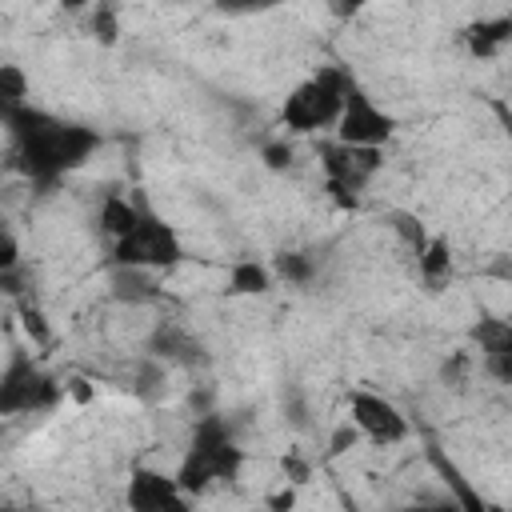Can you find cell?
<instances>
[{"instance_id": "cell-1", "label": "cell", "mask_w": 512, "mask_h": 512, "mask_svg": "<svg viewBox=\"0 0 512 512\" xmlns=\"http://www.w3.org/2000/svg\"><path fill=\"white\" fill-rule=\"evenodd\" d=\"M4 128H8V140H12L16 168L40 188H52L64 172L80 168L100 148L96 128L60 120V116L40 112L32 104L16 108V112H4Z\"/></svg>"}, {"instance_id": "cell-2", "label": "cell", "mask_w": 512, "mask_h": 512, "mask_svg": "<svg viewBox=\"0 0 512 512\" xmlns=\"http://www.w3.org/2000/svg\"><path fill=\"white\" fill-rule=\"evenodd\" d=\"M240 468H244V448L236 444L224 416H200L192 428V440L180 456V468H176L180 488L188 496H204L208 488L236 480Z\"/></svg>"}, {"instance_id": "cell-3", "label": "cell", "mask_w": 512, "mask_h": 512, "mask_svg": "<svg viewBox=\"0 0 512 512\" xmlns=\"http://www.w3.org/2000/svg\"><path fill=\"white\" fill-rule=\"evenodd\" d=\"M348 88H352V76L344 68H316L284 96V108H280L284 128L296 136H316L324 128L336 132Z\"/></svg>"}, {"instance_id": "cell-4", "label": "cell", "mask_w": 512, "mask_h": 512, "mask_svg": "<svg viewBox=\"0 0 512 512\" xmlns=\"http://www.w3.org/2000/svg\"><path fill=\"white\" fill-rule=\"evenodd\" d=\"M180 256H184V244H180L176 228L164 216H156L148 204H144L136 228L112 244L116 268H132V272H164V268L180 264Z\"/></svg>"}, {"instance_id": "cell-5", "label": "cell", "mask_w": 512, "mask_h": 512, "mask_svg": "<svg viewBox=\"0 0 512 512\" xmlns=\"http://www.w3.org/2000/svg\"><path fill=\"white\" fill-rule=\"evenodd\" d=\"M316 156H320V168H324V188L332 192V200L340 208H356L360 204V192L384 168L380 148H352V144H340L336 136L332 140H320Z\"/></svg>"}, {"instance_id": "cell-6", "label": "cell", "mask_w": 512, "mask_h": 512, "mask_svg": "<svg viewBox=\"0 0 512 512\" xmlns=\"http://www.w3.org/2000/svg\"><path fill=\"white\" fill-rule=\"evenodd\" d=\"M64 396V388L56 384V376H48L40 364H32V356L12 352L0 376V412L4 416H24V412H48L56 408Z\"/></svg>"}, {"instance_id": "cell-7", "label": "cell", "mask_w": 512, "mask_h": 512, "mask_svg": "<svg viewBox=\"0 0 512 512\" xmlns=\"http://www.w3.org/2000/svg\"><path fill=\"white\" fill-rule=\"evenodd\" d=\"M392 132H396V116L388 108H380L352 80L348 100H344V112H340V124H336V140L340 144H352V148H380L384 140H392Z\"/></svg>"}, {"instance_id": "cell-8", "label": "cell", "mask_w": 512, "mask_h": 512, "mask_svg": "<svg viewBox=\"0 0 512 512\" xmlns=\"http://www.w3.org/2000/svg\"><path fill=\"white\" fill-rule=\"evenodd\" d=\"M348 416H352V428H356L364 440L380 444V448L404 444L408 432H412V428H408V416H404L388 396L368 392V388H356V392L348 396Z\"/></svg>"}, {"instance_id": "cell-9", "label": "cell", "mask_w": 512, "mask_h": 512, "mask_svg": "<svg viewBox=\"0 0 512 512\" xmlns=\"http://www.w3.org/2000/svg\"><path fill=\"white\" fill-rule=\"evenodd\" d=\"M128 512H192V496L180 488L176 472H160L152 464H136L124 484Z\"/></svg>"}, {"instance_id": "cell-10", "label": "cell", "mask_w": 512, "mask_h": 512, "mask_svg": "<svg viewBox=\"0 0 512 512\" xmlns=\"http://www.w3.org/2000/svg\"><path fill=\"white\" fill-rule=\"evenodd\" d=\"M472 340L480 348V368L496 384L512 388V320L480 316V324H472Z\"/></svg>"}, {"instance_id": "cell-11", "label": "cell", "mask_w": 512, "mask_h": 512, "mask_svg": "<svg viewBox=\"0 0 512 512\" xmlns=\"http://www.w3.org/2000/svg\"><path fill=\"white\" fill-rule=\"evenodd\" d=\"M416 272H420L428 292H440L452 280V248H448L444 236H428L424 240V248L416 252Z\"/></svg>"}, {"instance_id": "cell-12", "label": "cell", "mask_w": 512, "mask_h": 512, "mask_svg": "<svg viewBox=\"0 0 512 512\" xmlns=\"http://www.w3.org/2000/svg\"><path fill=\"white\" fill-rule=\"evenodd\" d=\"M140 212H144V200H132V196L112 192V196H104V204H100V228H104V232L112 236V244H116V240H124V236L136 228Z\"/></svg>"}, {"instance_id": "cell-13", "label": "cell", "mask_w": 512, "mask_h": 512, "mask_svg": "<svg viewBox=\"0 0 512 512\" xmlns=\"http://www.w3.org/2000/svg\"><path fill=\"white\" fill-rule=\"evenodd\" d=\"M508 40H512V12L492 16V20H476V24L464 32V44H468L472 56H496Z\"/></svg>"}, {"instance_id": "cell-14", "label": "cell", "mask_w": 512, "mask_h": 512, "mask_svg": "<svg viewBox=\"0 0 512 512\" xmlns=\"http://www.w3.org/2000/svg\"><path fill=\"white\" fill-rule=\"evenodd\" d=\"M272 288V268L260 260H236L228 272V292L236 296H264Z\"/></svg>"}, {"instance_id": "cell-15", "label": "cell", "mask_w": 512, "mask_h": 512, "mask_svg": "<svg viewBox=\"0 0 512 512\" xmlns=\"http://www.w3.org/2000/svg\"><path fill=\"white\" fill-rule=\"evenodd\" d=\"M432 460H436V468L444 472L448 492L460 500V512H500V508H496V504H488V500H484V496H480V492H476V488H472V484H468V480H464V476H460V472H456L440 452H432Z\"/></svg>"}, {"instance_id": "cell-16", "label": "cell", "mask_w": 512, "mask_h": 512, "mask_svg": "<svg viewBox=\"0 0 512 512\" xmlns=\"http://www.w3.org/2000/svg\"><path fill=\"white\" fill-rule=\"evenodd\" d=\"M24 96H28V76L16 64H0V116L16 112V108H28Z\"/></svg>"}, {"instance_id": "cell-17", "label": "cell", "mask_w": 512, "mask_h": 512, "mask_svg": "<svg viewBox=\"0 0 512 512\" xmlns=\"http://www.w3.org/2000/svg\"><path fill=\"white\" fill-rule=\"evenodd\" d=\"M272 268H276V276H280V280H288V284H296V288H300V284H308V280H312V272H316V264H312L304 252H280Z\"/></svg>"}, {"instance_id": "cell-18", "label": "cell", "mask_w": 512, "mask_h": 512, "mask_svg": "<svg viewBox=\"0 0 512 512\" xmlns=\"http://www.w3.org/2000/svg\"><path fill=\"white\" fill-rule=\"evenodd\" d=\"M264 164L272 168V172H280V168H288L292 164V144L288 140H272V144H264Z\"/></svg>"}, {"instance_id": "cell-19", "label": "cell", "mask_w": 512, "mask_h": 512, "mask_svg": "<svg viewBox=\"0 0 512 512\" xmlns=\"http://www.w3.org/2000/svg\"><path fill=\"white\" fill-rule=\"evenodd\" d=\"M92 32H96L104 44H112V40H116V12H112V8H96V16H92Z\"/></svg>"}, {"instance_id": "cell-20", "label": "cell", "mask_w": 512, "mask_h": 512, "mask_svg": "<svg viewBox=\"0 0 512 512\" xmlns=\"http://www.w3.org/2000/svg\"><path fill=\"white\" fill-rule=\"evenodd\" d=\"M404 512H460V500L448 492V496H440V500H420V504H412V508H404Z\"/></svg>"}, {"instance_id": "cell-21", "label": "cell", "mask_w": 512, "mask_h": 512, "mask_svg": "<svg viewBox=\"0 0 512 512\" xmlns=\"http://www.w3.org/2000/svg\"><path fill=\"white\" fill-rule=\"evenodd\" d=\"M20 316H24V328H28V332H32L36 340H44V324H40V312L24 304V308H20Z\"/></svg>"}, {"instance_id": "cell-22", "label": "cell", "mask_w": 512, "mask_h": 512, "mask_svg": "<svg viewBox=\"0 0 512 512\" xmlns=\"http://www.w3.org/2000/svg\"><path fill=\"white\" fill-rule=\"evenodd\" d=\"M492 112H496V120H500V128H504V140H508V148H512V108L508 104H492Z\"/></svg>"}, {"instance_id": "cell-23", "label": "cell", "mask_w": 512, "mask_h": 512, "mask_svg": "<svg viewBox=\"0 0 512 512\" xmlns=\"http://www.w3.org/2000/svg\"><path fill=\"white\" fill-rule=\"evenodd\" d=\"M8 512H16V508H8ZM28 512H40V508H28Z\"/></svg>"}]
</instances>
